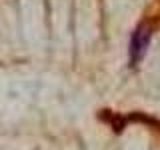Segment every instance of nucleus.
Here are the masks:
<instances>
[{
  "mask_svg": "<svg viewBox=\"0 0 160 150\" xmlns=\"http://www.w3.org/2000/svg\"><path fill=\"white\" fill-rule=\"evenodd\" d=\"M148 44H150V30L148 28H138L132 36V44H130V54H132L134 62L144 56Z\"/></svg>",
  "mask_w": 160,
  "mask_h": 150,
  "instance_id": "nucleus-1",
  "label": "nucleus"
}]
</instances>
